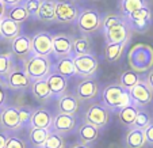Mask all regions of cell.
Listing matches in <instances>:
<instances>
[{
    "mask_svg": "<svg viewBox=\"0 0 153 148\" xmlns=\"http://www.w3.org/2000/svg\"><path fill=\"white\" fill-rule=\"evenodd\" d=\"M127 63L136 72H145L153 67V48L146 44H137L130 49Z\"/></svg>",
    "mask_w": 153,
    "mask_h": 148,
    "instance_id": "6da1fadb",
    "label": "cell"
},
{
    "mask_svg": "<svg viewBox=\"0 0 153 148\" xmlns=\"http://www.w3.org/2000/svg\"><path fill=\"white\" fill-rule=\"evenodd\" d=\"M23 71L31 80L45 79L52 72V61L49 56H39V55H30L23 61Z\"/></svg>",
    "mask_w": 153,
    "mask_h": 148,
    "instance_id": "7a4b0ae2",
    "label": "cell"
},
{
    "mask_svg": "<svg viewBox=\"0 0 153 148\" xmlns=\"http://www.w3.org/2000/svg\"><path fill=\"white\" fill-rule=\"evenodd\" d=\"M102 103L110 110H113L131 103V98L129 91L122 87L121 84H110L106 86L102 91Z\"/></svg>",
    "mask_w": 153,
    "mask_h": 148,
    "instance_id": "3957f363",
    "label": "cell"
},
{
    "mask_svg": "<svg viewBox=\"0 0 153 148\" xmlns=\"http://www.w3.org/2000/svg\"><path fill=\"white\" fill-rule=\"evenodd\" d=\"M73 65H75V75L83 79L94 78L99 68V61L95 55L87 53V55L72 56Z\"/></svg>",
    "mask_w": 153,
    "mask_h": 148,
    "instance_id": "277c9868",
    "label": "cell"
},
{
    "mask_svg": "<svg viewBox=\"0 0 153 148\" xmlns=\"http://www.w3.org/2000/svg\"><path fill=\"white\" fill-rule=\"evenodd\" d=\"M76 23L83 34H92L102 29V15L96 10L85 8L79 12Z\"/></svg>",
    "mask_w": 153,
    "mask_h": 148,
    "instance_id": "5b68a950",
    "label": "cell"
},
{
    "mask_svg": "<svg viewBox=\"0 0 153 148\" xmlns=\"http://www.w3.org/2000/svg\"><path fill=\"white\" fill-rule=\"evenodd\" d=\"M110 120V109L106 108L103 103H92L84 113V121L92 124L98 129L104 128Z\"/></svg>",
    "mask_w": 153,
    "mask_h": 148,
    "instance_id": "8992f818",
    "label": "cell"
},
{
    "mask_svg": "<svg viewBox=\"0 0 153 148\" xmlns=\"http://www.w3.org/2000/svg\"><path fill=\"white\" fill-rule=\"evenodd\" d=\"M33 80L26 75V72L23 71V68L19 67H14L12 71L6 76L1 84L8 90H14V91H22V90H27L30 88Z\"/></svg>",
    "mask_w": 153,
    "mask_h": 148,
    "instance_id": "52a82bcc",
    "label": "cell"
},
{
    "mask_svg": "<svg viewBox=\"0 0 153 148\" xmlns=\"http://www.w3.org/2000/svg\"><path fill=\"white\" fill-rule=\"evenodd\" d=\"M127 91H129L130 98H131V103H134L138 108L148 106L153 99V91L145 80H140L136 86H133Z\"/></svg>",
    "mask_w": 153,
    "mask_h": 148,
    "instance_id": "ba28073f",
    "label": "cell"
},
{
    "mask_svg": "<svg viewBox=\"0 0 153 148\" xmlns=\"http://www.w3.org/2000/svg\"><path fill=\"white\" fill-rule=\"evenodd\" d=\"M0 128L3 131L15 132L22 128L19 121L18 108L15 106H1L0 109Z\"/></svg>",
    "mask_w": 153,
    "mask_h": 148,
    "instance_id": "9c48e42d",
    "label": "cell"
},
{
    "mask_svg": "<svg viewBox=\"0 0 153 148\" xmlns=\"http://www.w3.org/2000/svg\"><path fill=\"white\" fill-rule=\"evenodd\" d=\"M106 34V42L111 44V42H129L130 37H131V29H130L127 20L122 19L119 23L114 25L108 30L104 31Z\"/></svg>",
    "mask_w": 153,
    "mask_h": 148,
    "instance_id": "30bf717a",
    "label": "cell"
},
{
    "mask_svg": "<svg viewBox=\"0 0 153 148\" xmlns=\"http://www.w3.org/2000/svg\"><path fill=\"white\" fill-rule=\"evenodd\" d=\"M98 93H99L98 83L92 78H87L77 84L73 95L79 99V102H90L98 96Z\"/></svg>",
    "mask_w": 153,
    "mask_h": 148,
    "instance_id": "8fae6325",
    "label": "cell"
},
{
    "mask_svg": "<svg viewBox=\"0 0 153 148\" xmlns=\"http://www.w3.org/2000/svg\"><path fill=\"white\" fill-rule=\"evenodd\" d=\"M72 41L73 38L69 34H65V33L52 35V55H54L56 58L71 56L72 55Z\"/></svg>",
    "mask_w": 153,
    "mask_h": 148,
    "instance_id": "7c38bea8",
    "label": "cell"
},
{
    "mask_svg": "<svg viewBox=\"0 0 153 148\" xmlns=\"http://www.w3.org/2000/svg\"><path fill=\"white\" fill-rule=\"evenodd\" d=\"M53 44L52 35L46 31L37 33L31 38V53L39 56H50L52 55Z\"/></svg>",
    "mask_w": 153,
    "mask_h": 148,
    "instance_id": "4fadbf2b",
    "label": "cell"
},
{
    "mask_svg": "<svg viewBox=\"0 0 153 148\" xmlns=\"http://www.w3.org/2000/svg\"><path fill=\"white\" fill-rule=\"evenodd\" d=\"M79 8L71 1H57L56 6V20L64 23H73L79 16Z\"/></svg>",
    "mask_w": 153,
    "mask_h": 148,
    "instance_id": "5bb4252c",
    "label": "cell"
},
{
    "mask_svg": "<svg viewBox=\"0 0 153 148\" xmlns=\"http://www.w3.org/2000/svg\"><path fill=\"white\" fill-rule=\"evenodd\" d=\"M75 126H76L75 116L58 113L56 117H53L50 131L57 132V133H60V135H68L75 129Z\"/></svg>",
    "mask_w": 153,
    "mask_h": 148,
    "instance_id": "9a60e30c",
    "label": "cell"
},
{
    "mask_svg": "<svg viewBox=\"0 0 153 148\" xmlns=\"http://www.w3.org/2000/svg\"><path fill=\"white\" fill-rule=\"evenodd\" d=\"M11 53L22 61L27 58L31 55V38L25 34H19L15 40L11 41Z\"/></svg>",
    "mask_w": 153,
    "mask_h": 148,
    "instance_id": "2e32d148",
    "label": "cell"
},
{
    "mask_svg": "<svg viewBox=\"0 0 153 148\" xmlns=\"http://www.w3.org/2000/svg\"><path fill=\"white\" fill-rule=\"evenodd\" d=\"M53 122V116L48 109L38 108L33 111L31 120H30V126L31 128H42V129H50Z\"/></svg>",
    "mask_w": 153,
    "mask_h": 148,
    "instance_id": "e0dca14e",
    "label": "cell"
},
{
    "mask_svg": "<svg viewBox=\"0 0 153 148\" xmlns=\"http://www.w3.org/2000/svg\"><path fill=\"white\" fill-rule=\"evenodd\" d=\"M57 110L58 113L75 116V113H77L79 110V99L72 94H62L58 96Z\"/></svg>",
    "mask_w": 153,
    "mask_h": 148,
    "instance_id": "ac0fdd59",
    "label": "cell"
},
{
    "mask_svg": "<svg viewBox=\"0 0 153 148\" xmlns=\"http://www.w3.org/2000/svg\"><path fill=\"white\" fill-rule=\"evenodd\" d=\"M45 79H46L48 86H49L50 91H52V94L54 96H60V95L67 93V88H68L67 78H64V76L58 75V73H56L52 71Z\"/></svg>",
    "mask_w": 153,
    "mask_h": 148,
    "instance_id": "d6986e66",
    "label": "cell"
},
{
    "mask_svg": "<svg viewBox=\"0 0 153 148\" xmlns=\"http://www.w3.org/2000/svg\"><path fill=\"white\" fill-rule=\"evenodd\" d=\"M146 144L148 143H146L144 129H138L131 126L129 129V132L126 133V137H125L126 148H144Z\"/></svg>",
    "mask_w": 153,
    "mask_h": 148,
    "instance_id": "ffe728a7",
    "label": "cell"
},
{
    "mask_svg": "<svg viewBox=\"0 0 153 148\" xmlns=\"http://www.w3.org/2000/svg\"><path fill=\"white\" fill-rule=\"evenodd\" d=\"M30 90H31V94L37 101L39 102H45L49 101L53 96L52 91H50L49 86L46 83V79H38V80H33L31 86H30Z\"/></svg>",
    "mask_w": 153,
    "mask_h": 148,
    "instance_id": "44dd1931",
    "label": "cell"
},
{
    "mask_svg": "<svg viewBox=\"0 0 153 148\" xmlns=\"http://www.w3.org/2000/svg\"><path fill=\"white\" fill-rule=\"evenodd\" d=\"M20 34V23H16L10 18L4 16L0 20V37L7 41H12Z\"/></svg>",
    "mask_w": 153,
    "mask_h": 148,
    "instance_id": "7402d4cb",
    "label": "cell"
},
{
    "mask_svg": "<svg viewBox=\"0 0 153 148\" xmlns=\"http://www.w3.org/2000/svg\"><path fill=\"white\" fill-rule=\"evenodd\" d=\"M52 71L58 75L64 76V78H71L75 75V65H73V58L72 55L71 56H65V57H60L57 58L56 64L52 67Z\"/></svg>",
    "mask_w": 153,
    "mask_h": 148,
    "instance_id": "603a6c76",
    "label": "cell"
},
{
    "mask_svg": "<svg viewBox=\"0 0 153 148\" xmlns=\"http://www.w3.org/2000/svg\"><path fill=\"white\" fill-rule=\"evenodd\" d=\"M56 6H57L56 0H42L35 18H38L42 22H53V20H56Z\"/></svg>",
    "mask_w": 153,
    "mask_h": 148,
    "instance_id": "cb8c5ba5",
    "label": "cell"
},
{
    "mask_svg": "<svg viewBox=\"0 0 153 148\" xmlns=\"http://www.w3.org/2000/svg\"><path fill=\"white\" fill-rule=\"evenodd\" d=\"M77 135H79V139H80V143L91 144V143L96 141L99 139V129L96 126H94L92 124H88V122L84 121L80 125V128H79Z\"/></svg>",
    "mask_w": 153,
    "mask_h": 148,
    "instance_id": "d4e9b609",
    "label": "cell"
},
{
    "mask_svg": "<svg viewBox=\"0 0 153 148\" xmlns=\"http://www.w3.org/2000/svg\"><path fill=\"white\" fill-rule=\"evenodd\" d=\"M138 110H140V108L136 106L134 103H129L126 106H123V108H121L118 113V118L121 121V124L125 125V126H131L134 120H136Z\"/></svg>",
    "mask_w": 153,
    "mask_h": 148,
    "instance_id": "484cf974",
    "label": "cell"
},
{
    "mask_svg": "<svg viewBox=\"0 0 153 148\" xmlns=\"http://www.w3.org/2000/svg\"><path fill=\"white\" fill-rule=\"evenodd\" d=\"M126 45H127V42H111V44H106V48H104V57H106V60L108 63L118 61L121 58Z\"/></svg>",
    "mask_w": 153,
    "mask_h": 148,
    "instance_id": "4316f807",
    "label": "cell"
},
{
    "mask_svg": "<svg viewBox=\"0 0 153 148\" xmlns=\"http://www.w3.org/2000/svg\"><path fill=\"white\" fill-rule=\"evenodd\" d=\"M50 133V129H42V128H30L29 132V140L34 148H42L48 136Z\"/></svg>",
    "mask_w": 153,
    "mask_h": 148,
    "instance_id": "83f0119b",
    "label": "cell"
},
{
    "mask_svg": "<svg viewBox=\"0 0 153 148\" xmlns=\"http://www.w3.org/2000/svg\"><path fill=\"white\" fill-rule=\"evenodd\" d=\"M6 18H10V19L16 22V23H23V22H26L30 18V14L23 7V4H18V6L11 7V10L8 12L6 11Z\"/></svg>",
    "mask_w": 153,
    "mask_h": 148,
    "instance_id": "f1b7e54d",
    "label": "cell"
},
{
    "mask_svg": "<svg viewBox=\"0 0 153 148\" xmlns=\"http://www.w3.org/2000/svg\"><path fill=\"white\" fill-rule=\"evenodd\" d=\"M91 53V44L87 37L73 38L72 41V56H80Z\"/></svg>",
    "mask_w": 153,
    "mask_h": 148,
    "instance_id": "f546056e",
    "label": "cell"
},
{
    "mask_svg": "<svg viewBox=\"0 0 153 148\" xmlns=\"http://www.w3.org/2000/svg\"><path fill=\"white\" fill-rule=\"evenodd\" d=\"M15 67L12 53H0V83Z\"/></svg>",
    "mask_w": 153,
    "mask_h": 148,
    "instance_id": "4dcf8cb0",
    "label": "cell"
},
{
    "mask_svg": "<svg viewBox=\"0 0 153 148\" xmlns=\"http://www.w3.org/2000/svg\"><path fill=\"white\" fill-rule=\"evenodd\" d=\"M140 80H141V78H140L138 72H136V71H133V70H127V71H125V72H122L121 78H119V84H121L123 88L129 90V88H131L133 86H136Z\"/></svg>",
    "mask_w": 153,
    "mask_h": 148,
    "instance_id": "1f68e13d",
    "label": "cell"
},
{
    "mask_svg": "<svg viewBox=\"0 0 153 148\" xmlns=\"http://www.w3.org/2000/svg\"><path fill=\"white\" fill-rule=\"evenodd\" d=\"M144 6H146V4H145V0H122L121 11L123 15H129Z\"/></svg>",
    "mask_w": 153,
    "mask_h": 148,
    "instance_id": "d6a6232c",
    "label": "cell"
},
{
    "mask_svg": "<svg viewBox=\"0 0 153 148\" xmlns=\"http://www.w3.org/2000/svg\"><path fill=\"white\" fill-rule=\"evenodd\" d=\"M64 145V137L62 135L57 133V132L50 131L49 136H48L46 141L43 144L42 148H61Z\"/></svg>",
    "mask_w": 153,
    "mask_h": 148,
    "instance_id": "836d02e7",
    "label": "cell"
},
{
    "mask_svg": "<svg viewBox=\"0 0 153 148\" xmlns=\"http://www.w3.org/2000/svg\"><path fill=\"white\" fill-rule=\"evenodd\" d=\"M131 31H138V33H144L149 29L150 26V20L149 19H127Z\"/></svg>",
    "mask_w": 153,
    "mask_h": 148,
    "instance_id": "e575fe53",
    "label": "cell"
},
{
    "mask_svg": "<svg viewBox=\"0 0 153 148\" xmlns=\"http://www.w3.org/2000/svg\"><path fill=\"white\" fill-rule=\"evenodd\" d=\"M150 122H152V120H150L149 114H148L146 111L138 110V113H137V116H136V120H134L131 126H133V128H138V129H145Z\"/></svg>",
    "mask_w": 153,
    "mask_h": 148,
    "instance_id": "d590c367",
    "label": "cell"
},
{
    "mask_svg": "<svg viewBox=\"0 0 153 148\" xmlns=\"http://www.w3.org/2000/svg\"><path fill=\"white\" fill-rule=\"evenodd\" d=\"M33 111H34V109H33L31 106H20V108H18L19 121H20V125H22V126L30 125V120H31Z\"/></svg>",
    "mask_w": 153,
    "mask_h": 148,
    "instance_id": "8d00e7d4",
    "label": "cell"
},
{
    "mask_svg": "<svg viewBox=\"0 0 153 148\" xmlns=\"http://www.w3.org/2000/svg\"><path fill=\"white\" fill-rule=\"evenodd\" d=\"M122 19H123V18L119 16V15H115V14L104 15V16H102V29L106 31V30H108L110 27H113L114 25L119 23Z\"/></svg>",
    "mask_w": 153,
    "mask_h": 148,
    "instance_id": "74e56055",
    "label": "cell"
},
{
    "mask_svg": "<svg viewBox=\"0 0 153 148\" xmlns=\"http://www.w3.org/2000/svg\"><path fill=\"white\" fill-rule=\"evenodd\" d=\"M127 19H149L152 18V14H150V10L146 6L141 7V8H138L137 11L131 12V14L126 15Z\"/></svg>",
    "mask_w": 153,
    "mask_h": 148,
    "instance_id": "f35d334b",
    "label": "cell"
},
{
    "mask_svg": "<svg viewBox=\"0 0 153 148\" xmlns=\"http://www.w3.org/2000/svg\"><path fill=\"white\" fill-rule=\"evenodd\" d=\"M41 1H42V0H25L23 7L27 10L30 16H35V15H37L38 10H39V6H41Z\"/></svg>",
    "mask_w": 153,
    "mask_h": 148,
    "instance_id": "ab89813d",
    "label": "cell"
},
{
    "mask_svg": "<svg viewBox=\"0 0 153 148\" xmlns=\"http://www.w3.org/2000/svg\"><path fill=\"white\" fill-rule=\"evenodd\" d=\"M4 148H26V143L16 136H8Z\"/></svg>",
    "mask_w": 153,
    "mask_h": 148,
    "instance_id": "60d3db41",
    "label": "cell"
},
{
    "mask_svg": "<svg viewBox=\"0 0 153 148\" xmlns=\"http://www.w3.org/2000/svg\"><path fill=\"white\" fill-rule=\"evenodd\" d=\"M144 132H145V137H146V143L153 145V122H150L146 128L144 129Z\"/></svg>",
    "mask_w": 153,
    "mask_h": 148,
    "instance_id": "b9f144b4",
    "label": "cell"
},
{
    "mask_svg": "<svg viewBox=\"0 0 153 148\" xmlns=\"http://www.w3.org/2000/svg\"><path fill=\"white\" fill-rule=\"evenodd\" d=\"M6 98H7V94H6V87H4L3 84L0 83V108L4 105L6 102Z\"/></svg>",
    "mask_w": 153,
    "mask_h": 148,
    "instance_id": "7bdbcfd3",
    "label": "cell"
},
{
    "mask_svg": "<svg viewBox=\"0 0 153 148\" xmlns=\"http://www.w3.org/2000/svg\"><path fill=\"white\" fill-rule=\"evenodd\" d=\"M145 81L148 83V86H149L150 88H152V91H153V67L149 70V72H148V75H146V79H145Z\"/></svg>",
    "mask_w": 153,
    "mask_h": 148,
    "instance_id": "ee69618b",
    "label": "cell"
},
{
    "mask_svg": "<svg viewBox=\"0 0 153 148\" xmlns=\"http://www.w3.org/2000/svg\"><path fill=\"white\" fill-rule=\"evenodd\" d=\"M4 4H6V7H14V6H18V4H22V1L23 0H1Z\"/></svg>",
    "mask_w": 153,
    "mask_h": 148,
    "instance_id": "f6af8a7d",
    "label": "cell"
},
{
    "mask_svg": "<svg viewBox=\"0 0 153 148\" xmlns=\"http://www.w3.org/2000/svg\"><path fill=\"white\" fill-rule=\"evenodd\" d=\"M7 139H8V136H7L4 132H0V148H4V147H6Z\"/></svg>",
    "mask_w": 153,
    "mask_h": 148,
    "instance_id": "bcb514c9",
    "label": "cell"
},
{
    "mask_svg": "<svg viewBox=\"0 0 153 148\" xmlns=\"http://www.w3.org/2000/svg\"><path fill=\"white\" fill-rule=\"evenodd\" d=\"M6 11H7V8H6V4L0 0V20L3 19L4 16H6Z\"/></svg>",
    "mask_w": 153,
    "mask_h": 148,
    "instance_id": "7dc6e473",
    "label": "cell"
},
{
    "mask_svg": "<svg viewBox=\"0 0 153 148\" xmlns=\"http://www.w3.org/2000/svg\"><path fill=\"white\" fill-rule=\"evenodd\" d=\"M71 148H90V144H83V143H77Z\"/></svg>",
    "mask_w": 153,
    "mask_h": 148,
    "instance_id": "c3c4849f",
    "label": "cell"
},
{
    "mask_svg": "<svg viewBox=\"0 0 153 148\" xmlns=\"http://www.w3.org/2000/svg\"><path fill=\"white\" fill-rule=\"evenodd\" d=\"M61 148H68V147H67V145H65V144H64V145H62V147H61Z\"/></svg>",
    "mask_w": 153,
    "mask_h": 148,
    "instance_id": "681fc988",
    "label": "cell"
}]
</instances>
